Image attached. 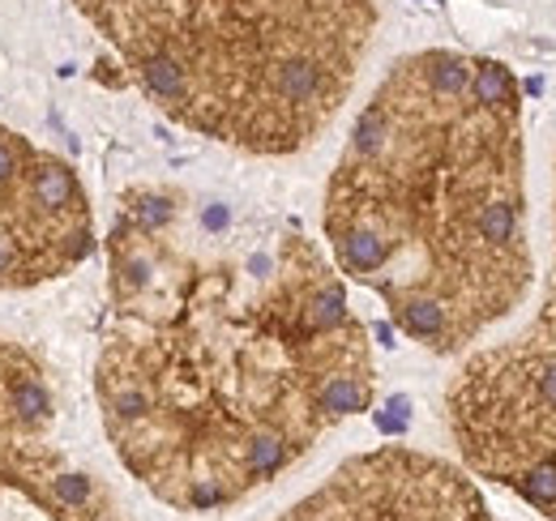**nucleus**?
<instances>
[{
	"label": "nucleus",
	"mask_w": 556,
	"mask_h": 521,
	"mask_svg": "<svg viewBox=\"0 0 556 521\" xmlns=\"http://www.w3.org/2000/svg\"><path fill=\"white\" fill-rule=\"evenodd\" d=\"M103 253L99 428L159 505L236 509L372 406V338L351 282L295 218L138 185Z\"/></svg>",
	"instance_id": "obj_1"
},
{
	"label": "nucleus",
	"mask_w": 556,
	"mask_h": 521,
	"mask_svg": "<svg viewBox=\"0 0 556 521\" xmlns=\"http://www.w3.org/2000/svg\"><path fill=\"white\" fill-rule=\"evenodd\" d=\"M326 253L394 329L467 355L535 287L518 73L419 48L359 103L321 196Z\"/></svg>",
	"instance_id": "obj_2"
},
{
	"label": "nucleus",
	"mask_w": 556,
	"mask_h": 521,
	"mask_svg": "<svg viewBox=\"0 0 556 521\" xmlns=\"http://www.w3.org/2000/svg\"><path fill=\"white\" fill-rule=\"evenodd\" d=\"M125 77L185 132L291 158L339 120L377 0H73Z\"/></svg>",
	"instance_id": "obj_3"
},
{
	"label": "nucleus",
	"mask_w": 556,
	"mask_h": 521,
	"mask_svg": "<svg viewBox=\"0 0 556 521\" xmlns=\"http://www.w3.org/2000/svg\"><path fill=\"white\" fill-rule=\"evenodd\" d=\"M56 428L52 368L0 329V521H134Z\"/></svg>",
	"instance_id": "obj_4"
},
{
	"label": "nucleus",
	"mask_w": 556,
	"mask_h": 521,
	"mask_svg": "<svg viewBox=\"0 0 556 521\" xmlns=\"http://www.w3.org/2000/svg\"><path fill=\"white\" fill-rule=\"evenodd\" d=\"M467 445L476 479L556 521V304L488 359Z\"/></svg>",
	"instance_id": "obj_5"
},
{
	"label": "nucleus",
	"mask_w": 556,
	"mask_h": 521,
	"mask_svg": "<svg viewBox=\"0 0 556 521\" xmlns=\"http://www.w3.org/2000/svg\"><path fill=\"white\" fill-rule=\"evenodd\" d=\"M94 249L99 223L77 167L0 120V295L61 282Z\"/></svg>",
	"instance_id": "obj_6"
},
{
	"label": "nucleus",
	"mask_w": 556,
	"mask_h": 521,
	"mask_svg": "<svg viewBox=\"0 0 556 521\" xmlns=\"http://www.w3.org/2000/svg\"><path fill=\"white\" fill-rule=\"evenodd\" d=\"M270 521H496L476 474L412 445L343 457Z\"/></svg>",
	"instance_id": "obj_7"
},
{
	"label": "nucleus",
	"mask_w": 556,
	"mask_h": 521,
	"mask_svg": "<svg viewBox=\"0 0 556 521\" xmlns=\"http://www.w3.org/2000/svg\"><path fill=\"white\" fill-rule=\"evenodd\" d=\"M553 227H556V185H553ZM548 291H556V269H553V287Z\"/></svg>",
	"instance_id": "obj_8"
}]
</instances>
